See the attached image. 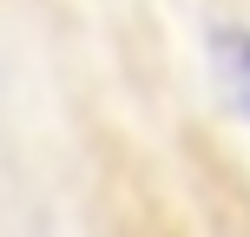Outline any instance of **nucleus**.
Instances as JSON below:
<instances>
[{"instance_id": "1", "label": "nucleus", "mask_w": 250, "mask_h": 237, "mask_svg": "<svg viewBox=\"0 0 250 237\" xmlns=\"http://www.w3.org/2000/svg\"><path fill=\"white\" fill-rule=\"evenodd\" d=\"M211 60H217V79H224L230 106L250 119V26H217L211 33Z\"/></svg>"}]
</instances>
